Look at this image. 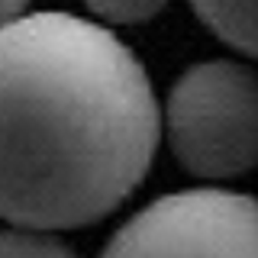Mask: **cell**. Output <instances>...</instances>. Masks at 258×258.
I'll use <instances>...</instances> for the list:
<instances>
[{"instance_id": "obj_1", "label": "cell", "mask_w": 258, "mask_h": 258, "mask_svg": "<svg viewBox=\"0 0 258 258\" xmlns=\"http://www.w3.org/2000/svg\"><path fill=\"white\" fill-rule=\"evenodd\" d=\"M158 136L152 81L110 29L55 10L0 29V220L45 232L103 220Z\"/></svg>"}, {"instance_id": "obj_2", "label": "cell", "mask_w": 258, "mask_h": 258, "mask_svg": "<svg viewBox=\"0 0 258 258\" xmlns=\"http://www.w3.org/2000/svg\"><path fill=\"white\" fill-rule=\"evenodd\" d=\"M168 139L190 174L236 177L258 165V75L239 61H200L168 94Z\"/></svg>"}, {"instance_id": "obj_3", "label": "cell", "mask_w": 258, "mask_h": 258, "mask_svg": "<svg viewBox=\"0 0 258 258\" xmlns=\"http://www.w3.org/2000/svg\"><path fill=\"white\" fill-rule=\"evenodd\" d=\"M100 258H258V200L220 187L168 194L139 210Z\"/></svg>"}, {"instance_id": "obj_4", "label": "cell", "mask_w": 258, "mask_h": 258, "mask_svg": "<svg viewBox=\"0 0 258 258\" xmlns=\"http://www.w3.org/2000/svg\"><path fill=\"white\" fill-rule=\"evenodd\" d=\"M190 7L223 42L258 55V0H190Z\"/></svg>"}, {"instance_id": "obj_5", "label": "cell", "mask_w": 258, "mask_h": 258, "mask_svg": "<svg viewBox=\"0 0 258 258\" xmlns=\"http://www.w3.org/2000/svg\"><path fill=\"white\" fill-rule=\"evenodd\" d=\"M0 258H78V255L52 232L20 226V229L0 232Z\"/></svg>"}, {"instance_id": "obj_6", "label": "cell", "mask_w": 258, "mask_h": 258, "mask_svg": "<svg viewBox=\"0 0 258 258\" xmlns=\"http://www.w3.org/2000/svg\"><path fill=\"white\" fill-rule=\"evenodd\" d=\"M87 7L110 23H145L152 20L168 0H84Z\"/></svg>"}, {"instance_id": "obj_7", "label": "cell", "mask_w": 258, "mask_h": 258, "mask_svg": "<svg viewBox=\"0 0 258 258\" xmlns=\"http://www.w3.org/2000/svg\"><path fill=\"white\" fill-rule=\"evenodd\" d=\"M26 7L29 0H0V29L16 23L20 16H26Z\"/></svg>"}]
</instances>
